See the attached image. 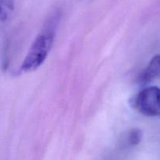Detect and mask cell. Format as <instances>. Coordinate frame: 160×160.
<instances>
[{
    "instance_id": "obj_5",
    "label": "cell",
    "mask_w": 160,
    "mask_h": 160,
    "mask_svg": "<svg viewBox=\"0 0 160 160\" xmlns=\"http://www.w3.org/2000/svg\"><path fill=\"white\" fill-rule=\"evenodd\" d=\"M0 6L6 11H12L13 9V0H0Z\"/></svg>"
},
{
    "instance_id": "obj_2",
    "label": "cell",
    "mask_w": 160,
    "mask_h": 160,
    "mask_svg": "<svg viewBox=\"0 0 160 160\" xmlns=\"http://www.w3.org/2000/svg\"><path fill=\"white\" fill-rule=\"evenodd\" d=\"M133 106L142 115L160 116V88L151 86L141 90L133 99Z\"/></svg>"
},
{
    "instance_id": "obj_1",
    "label": "cell",
    "mask_w": 160,
    "mask_h": 160,
    "mask_svg": "<svg viewBox=\"0 0 160 160\" xmlns=\"http://www.w3.org/2000/svg\"><path fill=\"white\" fill-rule=\"evenodd\" d=\"M57 15L55 14L45 23L43 29L36 36L31 44L21 66L22 72H32L37 70L48 56L55 38V31L57 24Z\"/></svg>"
},
{
    "instance_id": "obj_3",
    "label": "cell",
    "mask_w": 160,
    "mask_h": 160,
    "mask_svg": "<svg viewBox=\"0 0 160 160\" xmlns=\"http://www.w3.org/2000/svg\"><path fill=\"white\" fill-rule=\"evenodd\" d=\"M160 76V54L154 56L147 67L140 73L138 81L141 84H147Z\"/></svg>"
},
{
    "instance_id": "obj_6",
    "label": "cell",
    "mask_w": 160,
    "mask_h": 160,
    "mask_svg": "<svg viewBox=\"0 0 160 160\" xmlns=\"http://www.w3.org/2000/svg\"><path fill=\"white\" fill-rule=\"evenodd\" d=\"M8 18V12L0 6V20L2 21H5L6 19Z\"/></svg>"
},
{
    "instance_id": "obj_4",
    "label": "cell",
    "mask_w": 160,
    "mask_h": 160,
    "mask_svg": "<svg viewBox=\"0 0 160 160\" xmlns=\"http://www.w3.org/2000/svg\"><path fill=\"white\" fill-rule=\"evenodd\" d=\"M143 132L140 129H132L129 131L125 137V144L127 146H135L141 142Z\"/></svg>"
}]
</instances>
